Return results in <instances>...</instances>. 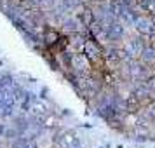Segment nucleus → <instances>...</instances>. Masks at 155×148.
<instances>
[{
  "label": "nucleus",
  "mask_w": 155,
  "mask_h": 148,
  "mask_svg": "<svg viewBox=\"0 0 155 148\" xmlns=\"http://www.w3.org/2000/svg\"><path fill=\"white\" fill-rule=\"evenodd\" d=\"M84 54L89 58V61L92 63L94 68L105 70V47H103L99 42H96L92 37H89V38L85 40Z\"/></svg>",
  "instance_id": "nucleus-1"
},
{
  "label": "nucleus",
  "mask_w": 155,
  "mask_h": 148,
  "mask_svg": "<svg viewBox=\"0 0 155 148\" xmlns=\"http://www.w3.org/2000/svg\"><path fill=\"white\" fill-rule=\"evenodd\" d=\"M92 63L89 61V58L85 56L84 52H75L71 54V64H70V70L73 73H77L78 77H87L92 73Z\"/></svg>",
  "instance_id": "nucleus-2"
},
{
  "label": "nucleus",
  "mask_w": 155,
  "mask_h": 148,
  "mask_svg": "<svg viewBox=\"0 0 155 148\" xmlns=\"http://www.w3.org/2000/svg\"><path fill=\"white\" fill-rule=\"evenodd\" d=\"M122 47L127 52L129 59H140L143 49L147 47V38L143 35L133 37V38H129V40H126V42L122 44Z\"/></svg>",
  "instance_id": "nucleus-3"
},
{
  "label": "nucleus",
  "mask_w": 155,
  "mask_h": 148,
  "mask_svg": "<svg viewBox=\"0 0 155 148\" xmlns=\"http://www.w3.org/2000/svg\"><path fill=\"white\" fill-rule=\"evenodd\" d=\"M129 70H131V78L133 80H147L155 71V68L145 64L140 59H131L129 61Z\"/></svg>",
  "instance_id": "nucleus-4"
},
{
  "label": "nucleus",
  "mask_w": 155,
  "mask_h": 148,
  "mask_svg": "<svg viewBox=\"0 0 155 148\" xmlns=\"http://www.w3.org/2000/svg\"><path fill=\"white\" fill-rule=\"evenodd\" d=\"M133 28L138 31V35H143V37L153 35L155 33V18L150 14H140Z\"/></svg>",
  "instance_id": "nucleus-5"
},
{
  "label": "nucleus",
  "mask_w": 155,
  "mask_h": 148,
  "mask_svg": "<svg viewBox=\"0 0 155 148\" xmlns=\"http://www.w3.org/2000/svg\"><path fill=\"white\" fill-rule=\"evenodd\" d=\"M87 30H89V35H91L96 42L101 44L103 47L112 45V42H110V37H108V31H106V25H103V23H99V21H94Z\"/></svg>",
  "instance_id": "nucleus-6"
},
{
  "label": "nucleus",
  "mask_w": 155,
  "mask_h": 148,
  "mask_svg": "<svg viewBox=\"0 0 155 148\" xmlns=\"http://www.w3.org/2000/svg\"><path fill=\"white\" fill-rule=\"evenodd\" d=\"M106 31H108V37H110V42L113 45H122L124 42V37H126V25L122 21H113L110 25H106Z\"/></svg>",
  "instance_id": "nucleus-7"
},
{
  "label": "nucleus",
  "mask_w": 155,
  "mask_h": 148,
  "mask_svg": "<svg viewBox=\"0 0 155 148\" xmlns=\"http://www.w3.org/2000/svg\"><path fill=\"white\" fill-rule=\"evenodd\" d=\"M61 33L64 35H71V33H80V31H85V26L82 25V21L78 19L77 16H66L63 21H61Z\"/></svg>",
  "instance_id": "nucleus-8"
},
{
  "label": "nucleus",
  "mask_w": 155,
  "mask_h": 148,
  "mask_svg": "<svg viewBox=\"0 0 155 148\" xmlns=\"http://www.w3.org/2000/svg\"><path fill=\"white\" fill-rule=\"evenodd\" d=\"M89 30L85 31H80V33H71L68 35V49L70 52H84V45H85V40L89 38Z\"/></svg>",
  "instance_id": "nucleus-9"
},
{
  "label": "nucleus",
  "mask_w": 155,
  "mask_h": 148,
  "mask_svg": "<svg viewBox=\"0 0 155 148\" xmlns=\"http://www.w3.org/2000/svg\"><path fill=\"white\" fill-rule=\"evenodd\" d=\"M63 35L59 28H54V26H45L42 30V40L45 47H54L56 42L59 40V37Z\"/></svg>",
  "instance_id": "nucleus-10"
},
{
  "label": "nucleus",
  "mask_w": 155,
  "mask_h": 148,
  "mask_svg": "<svg viewBox=\"0 0 155 148\" xmlns=\"http://www.w3.org/2000/svg\"><path fill=\"white\" fill-rule=\"evenodd\" d=\"M77 18L82 21V25H84L85 28H89L92 23L96 21V16H94V11H92L91 5H84V7L77 12Z\"/></svg>",
  "instance_id": "nucleus-11"
},
{
  "label": "nucleus",
  "mask_w": 155,
  "mask_h": 148,
  "mask_svg": "<svg viewBox=\"0 0 155 148\" xmlns=\"http://www.w3.org/2000/svg\"><path fill=\"white\" fill-rule=\"evenodd\" d=\"M12 126L21 134H26V131L31 127V122H30V117H26V113H21V115H14L12 117Z\"/></svg>",
  "instance_id": "nucleus-12"
},
{
  "label": "nucleus",
  "mask_w": 155,
  "mask_h": 148,
  "mask_svg": "<svg viewBox=\"0 0 155 148\" xmlns=\"http://www.w3.org/2000/svg\"><path fill=\"white\" fill-rule=\"evenodd\" d=\"M140 61H143L145 64H148V66L155 68V49H153V47L147 45V47L143 49V52H141Z\"/></svg>",
  "instance_id": "nucleus-13"
},
{
  "label": "nucleus",
  "mask_w": 155,
  "mask_h": 148,
  "mask_svg": "<svg viewBox=\"0 0 155 148\" xmlns=\"http://www.w3.org/2000/svg\"><path fill=\"white\" fill-rule=\"evenodd\" d=\"M0 85L11 91V89H12V87L16 85V78L12 77V73H9V71L2 73V75H0Z\"/></svg>",
  "instance_id": "nucleus-14"
},
{
  "label": "nucleus",
  "mask_w": 155,
  "mask_h": 148,
  "mask_svg": "<svg viewBox=\"0 0 155 148\" xmlns=\"http://www.w3.org/2000/svg\"><path fill=\"white\" fill-rule=\"evenodd\" d=\"M19 136H21V133H19V131H18L14 126H12V127H7V131H5V134H4V138H5L7 141H14L16 138H19Z\"/></svg>",
  "instance_id": "nucleus-15"
},
{
  "label": "nucleus",
  "mask_w": 155,
  "mask_h": 148,
  "mask_svg": "<svg viewBox=\"0 0 155 148\" xmlns=\"http://www.w3.org/2000/svg\"><path fill=\"white\" fill-rule=\"evenodd\" d=\"M145 38H147V45H150V47H153V49H155V33H153V35L145 37Z\"/></svg>",
  "instance_id": "nucleus-16"
},
{
  "label": "nucleus",
  "mask_w": 155,
  "mask_h": 148,
  "mask_svg": "<svg viewBox=\"0 0 155 148\" xmlns=\"http://www.w3.org/2000/svg\"><path fill=\"white\" fill-rule=\"evenodd\" d=\"M5 131H7V126H5L4 122H0V138H4V134H5Z\"/></svg>",
  "instance_id": "nucleus-17"
},
{
  "label": "nucleus",
  "mask_w": 155,
  "mask_h": 148,
  "mask_svg": "<svg viewBox=\"0 0 155 148\" xmlns=\"http://www.w3.org/2000/svg\"><path fill=\"white\" fill-rule=\"evenodd\" d=\"M112 2H113V0H112Z\"/></svg>",
  "instance_id": "nucleus-18"
}]
</instances>
